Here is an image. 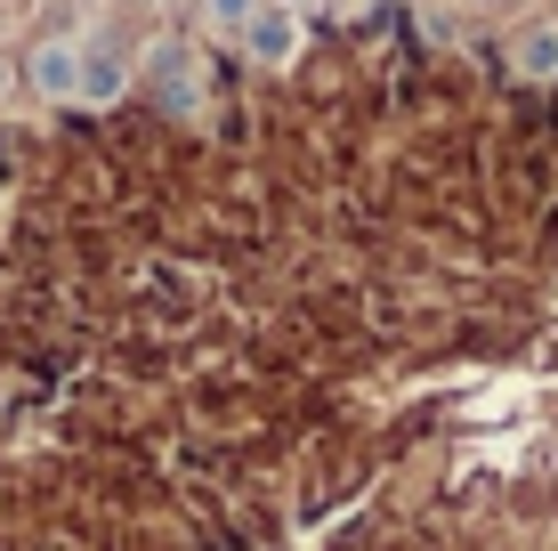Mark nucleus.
Listing matches in <instances>:
<instances>
[{"mask_svg": "<svg viewBox=\"0 0 558 551\" xmlns=\"http://www.w3.org/2000/svg\"><path fill=\"white\" fill-rule=\"evenodd\" d=\"M73 73H82V65H73L65 41H49L41 57H33V82H41V89H73Z\"/></svg>", "mask_w": 558, "mask_h": 551, "instance_id": "f257e3e1", "label": "nucleus"}, {"mask_svg": "<svg viewBox=\"0 0 558 551\" xmlns=\"http://www.w3.org/2000/svg\"><path fill=\"white\" fill-rule=\"evenodd\" d=\"M283 41H292V33H283V16H259V25H252V49H259V57H276Z\"/></svg>", "mask_w": 558, "mask_h": 551, "instance_id": "f03ea898", "label": "nucleus"}, {"mask_svg": "<svg viewBox=\"0 0 558 551\" xmlns=\"http://www.w3.org/2000/svg\"><path fill=\"white\" fill-rule=\"evenodd\" d=\"M526 65H534V73H550V65H558V33H534V49H526Z\"/></svg>", "mask_w": 558, "mask_h": 551, "instance_id": "7ed1b4c3", "label": "nucleus"}]
</instances>
